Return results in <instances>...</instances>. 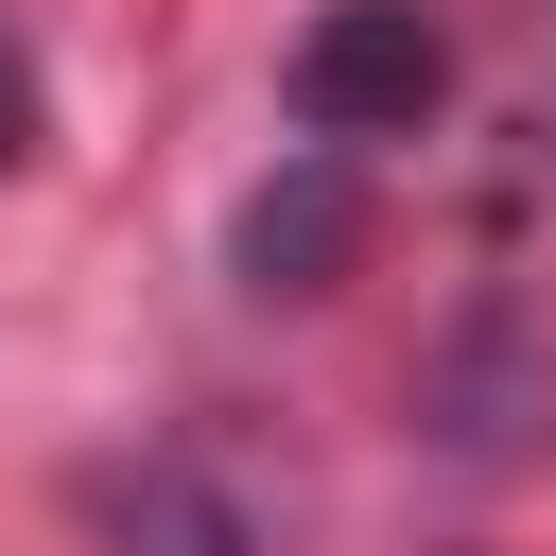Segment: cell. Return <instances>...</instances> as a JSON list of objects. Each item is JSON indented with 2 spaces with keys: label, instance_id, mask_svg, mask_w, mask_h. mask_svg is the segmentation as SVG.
I'll return each instance as SVG.
<instances>
[{
  "label": "cell",
  "instance_id": "277c9868",
  "mask_svg": "<svg viewBox=\"0 0 556 556\" xmlns=\"http://www.w3.org/2000/svg\"><path fill=\"white\" fill-rule=\"evenodd\" d=\"M17 156H35V70L0 52V174H17Z\"/></svg>",
  "mask_w": 556,
  "mask_h": 556
},
{
  "label": "cell",
  "instance_id": "6da1fadb",
  "mask_svg": "<svg viewBox=\"0 0 556 556\" xmlns=\"http://www.w3.org/2000/svg\"><path fill=\"white\" fill-rule=\"evenodd\" d=\"M434 104H452V35L417 0H330L295 35V122L313 139H417Z\"/></svg>",
  "mask_w": 556,
  "mask_h": 556
},
{
  "label": "cell",
  "instance_id": "7a4b0ae2",
  "mask_svg": "<svg viewBox=\"0 0 556 556\" xmlns=\"http://www.w3.org/2000/svg\"><path fill=\"white\" fill-rule=\"evenodd\" d=\"M226 261H243V295H330V278L365 261V174H348V156H278V174L243 191Z\"/></svg>",
  "mask_w": 556,
  "mask_h": 556
},
{
  "label": "cell",
  "instance_id": "3957f363",
  "mask_svg": "<svg viewBox=\"0 0 556 556\" xmlns=\"http://www.w3.org/2000/svg\"><path fill=\"white\" fill-rule=\"evenodd\" d=\"M122 556H261V539H243V504H226L208 469H156L139 521H122Z\"/></svg>",
  "mask_w": 556,
  "mask_h": 556
}]
</instances>
